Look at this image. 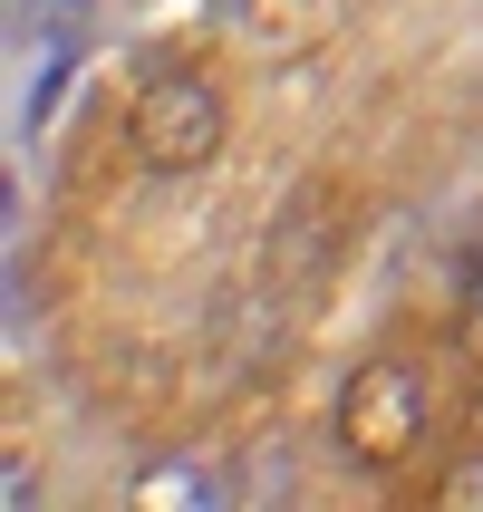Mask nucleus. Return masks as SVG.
I'll return each instance as SVG.
<instances>
[{
    "instance_id": "nucleus-1",
    "label": "nucleus",
    "mask_w": 483,
    "mask_h": 512,
    "mask_svg": "<svg viewBox=\"0 0 483 512\" xmlns=\"http://www.w3.org/2000/svg\"><path fill=\"white\" fill-rule=\"evenodd\" d=\"M232 136V97L203 68H155V78H136V97H126V145H136L145 174H203L213 155H223Z\"/></svg>"
},
{
    "instance_id": "nucleus-2",
    "label": "nucleus",
    "mask_w": 483,
    "mask_h": 512,
    "mask_svg": "<svg viewBox=\"0 0 483 512\" xmlns=\"http://www.w3.org/2000/svg\"><path fill=\"white\" fill-rule=\"evenodd\" d=\"M339 445L358 464H406L426 445V377L406 358H358L339 387Z\"/></svg>"
},
{
    "instance_id": "nucleus-3",
    "label": "nucleus",
    "mask_w": 483,
    "mask_h": 512,
    "mask_svg": "<svg viewBox=\"0 0 483 512\" xmlns=\"http://www.w3.org/2000/svg\"><path fill=\"white\" fill-rule=\"evenodd\" d=\"M339 194H319V184H300V194H281V213H271V232H261V290H310L329 281V261H339Z\"/></svg>"
},
{
    "instance_id": "nucleus-4",
    "label": "nucleus",
    "mask_w": 483,
    "mask_h": 512,
    "mask_svg": "<svg viewBox=\"0 0 483 512\" xmlns=\"http://www.w3.org/2000/svg\"><path fill=\"white\" fill-rule=\"evenodd\" d=\"M223 493L232 484L213 474V464H145L136 484H126V503H136V512H213Z\"/></svg>"
},
{
    "instance_id": "nucleus-5",
    "label": "nucleus",
    "mask_w": 483,
    "mask_h": 512,
    "mask_svg": "<svg viewBox=\"0 0 483 512\" xmlns=\"http://www.w3.org/2000/svg\"><path fill=\"white\" fill-rule=\"evenodd\" d=\"M435 503H445V512H483V445H474V455H455L445 474H435Z\"/></svg>"
},
{
    "instance_id": "nucleus-6",
    "label": "nucleus",
    "mask_w": 483,
    "mask_h": 512,
    "mask_svg": "<svg viewBox=\"0 0 483 512\" xmlns=\"http://www.w3.org/2000/svg\"><path fill=\"white\" fill-rule=\"evenodd\" d=\"M319 0H242V20L261 29V39H300V20H310Z\"/></svg>"
},
{
    "instance_id": "nucleus-7",
    "label": "nucleus",
    "mask_w": 483,
    "mask_h": 512,
    "mask_svg": "<svg viewBox=\"0 0 483 512\" xmlns=\"http://www.w3.org/2000/svg\"><path fill=\"white\" fill-rule=\"evenodd\" d=\"M474 445H483V397H474Z\"/></svg>"
}]
</instances>
